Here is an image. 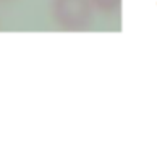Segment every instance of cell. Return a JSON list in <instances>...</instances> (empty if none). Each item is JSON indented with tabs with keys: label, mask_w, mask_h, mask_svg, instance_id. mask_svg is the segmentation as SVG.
<instances>
[{
	"label": "cell",
	"mask_w": 157,
	"mask_h": 160,
	"mask_svg": "<svg viewBox=\"0 0 157 160\" xmlns=\"http://www.w3.org/2000/svg\"><path fill=\"white\" fill-rule=\"evenodd\" d=\"M57 21L67 29H81L91 18V0H53Z\"/></svg>",
	"instance_id": "obj_1"
},
{
	"label": "cell",
	"mask_w": 157,
	"mask_h": 160,
	"mask_svg": "<svg viewBox=\"0 0 157 160\" xmlns=\"http://www.w3.org/2000/svg\"><path fill=\"white\" fill-rule=\"evenodd\" d=\"M91 2H94V5L104 12H112L120 5V0H91Z\"/></svg>",
	"instance_id": "obj_2"
}]
</instances>
